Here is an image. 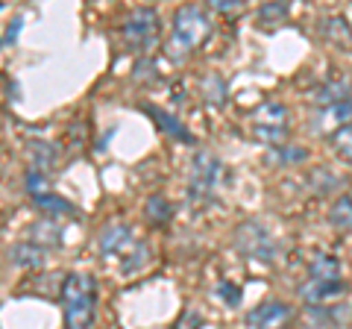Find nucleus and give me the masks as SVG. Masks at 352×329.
<instances>
[{
    "label": "nucleus",
    "instance_id": "6e6552de",
    "mask_svg": "<svg viewBox=\"0 0 352 329\" xmlns=\"http://www.w3.org/2000/svg\"><path fill=\"white\" fill-rule=\"evenodd\" d=\"M288 321H291V309L285 303H279V300L261 303L247 315V323L252 329H285Z\"/></svg>",
    "mask_w": 352,
    "mask_h": 329
},
{
    "label": "nucleus",
    "instance_id": "39448f33",
    "mask_svg": "<svg viewBox=\"0 0 352 329\" xmlns=\"http://www.w3.org/2000/svg\"><path fill=\"white\" fill-rule=\"evenodd\" d=\"M250 136L258 145L282 147L285 136H288V109L279 100H264L256 112L250 115Z\"/></svg>",
    "mask_w": 352,
    "mask_h": 329
},
{
    "label": "nucleus",
    "instance_id": "5701e85b",
    "mask_svg": "<svg viewBox=\"0 0 352 329\" xmlns=\"http://www.w3.org/2000/svg\"><path fill=\"white\" fill-rule=\"evenodd\" d=\"M200 326H203V317H200V312H194V309H185L173 323V329H200Z\"/></svg>",
    "mask_w": 352,
    "mask_h": 329
},
{
    "label": "nucleus",
    "instance_id": "7ed1b4c3",
    "mask_svg": "<svg viewBox=\"0 0 352 329\" xmlns=\"http://www.w3.org/2000/svg\"><path fill=\"white\" fill-rule=\"evenodd\" d=\"M100 253L103 259H115L120 262L124 273H135L150 262V250L147 244L135 235V229L126 224H112L100 233Z\"/></svg>",
    "mask_w": 352,
    "mask_h": 329
},
{
    "label": "nucleus",
    "instance_id": "2eb2a0df",
    "mask_svg": "<svg viewBox=\"0 0 352 329\" xmlns=\"http://www.w3.org/2000/svg\"><path fill=\"white\" fill-rule=\"evenodd\" d=\"M323 32L335 41V45H340V47H352V30H349V24H346L344 18H329V21H326V27H323Z\"/></svg>",
    "mask_w": 352,
    "mask_h": 329
},
{
    "label": "nucleus",
    "instance_id": "ddd939ff",
    "mask_svg": "<svg viewBox=\"0 0 352 329\" xmlns=\"http://www.w3.org/2000/svg\"><path fill=\"white\" fill-rule=\"evenodd\" d=\"M308 277L311 279H340V262L335 256H314L311 265H308Z\"/></svg>",
    "mask_w": 352,
    "mask_h": 329
},
{
    "label": "nucleus",
    "instance_id": "f257e3e1",
    "mask_svg": "<svg viewBox=\"0 0 352 329\" xmlns=\"http://www.w3.org/2000/svg\"><path fill=\"white\" fill-rule=\"evenodd\" d=\"M62 309L68 329H91L97 317V279L85 270H71L62 282Z\"/></svg>",
    "mask_w": 352,
    "mask_h": 329
},
{
    "label": "nucleus",
    "instance_id": "4be33fe9",
    "mask_svg": "<svg viewBox=\"0 0 352 329\" xmlns=\"http://www.w3.org/2000/svg\"><path fill=\"white\" fill-rule=\"evenodd\" d=\"M32 168L44 171V164L53 159V150H47V141H32Z\"/></svg>",
    "mask_w": 352,
    "mask_h": 329
},
{
    "label": "nucleus",
    "instance_id": "f8f14e48",
    "mask_svg": "<svg viewBox=\"0 0 352 329\" xmlns=\"http://www.w3.org/2000/svg\"><path fill=\"white\" fill-rule=\"evenodd\" d=\"M9 259H12L18 268H38L44 262V253L36 247V241H21V244L9 250Z\"/></svg>",
    "mask_w": 352,
    "mask_h": 329
},
{
    "label": "nucleus",
    "instance_id": "9b49d317",
    "mask_svg": "<svg viewBox=\"0 0 352 329\" xmlns=\"http://www.w3.org/2000/svg\"><path fill=\"white\" fill-rule=\"evenodd\" d=\"M314 100L320 103L323 109H329V106H338V103L349 100V83H346V80H329V83H323L320 89H317Z\"/></svg>",
    "mask_w": 352,
    "mask_h": 329
},
{
    "label": "nucleus",
    "instance_id": "aec40b11",
    "mask_svg": "<svg viewBox=\"0 0 352 329\" xmlns=\"http://www.w3.org/2000/svg\"><path fill=\"white\" fill-rule=\"evenodd\" d=\"M288 12H291V6L288 3H264L261 9H258V21H261V24L264 27H276L279 24V21H285V18H288Z\"/></svg>",
    "mask_w": 352,
    "mask_h": 329
},
{
    "label": "nucleus",
    "instance_id": "a878e982",
    "mask_svg": "<svg viewBox=\"0 0 352 329\" xmlns=\"http://www.w3.org/2000/svg\"><path fill=\"white\" fill-rule=\"evenodd\" d=\"M21 24H24V21H21V18H15L12 24L6 27V36H3V47H9V45H12V41L18 39V32H21Z\"/></svg>",
    "mask_w": 352,
    "mask_h": 329
},
{
    "label": "nucleus",
    "instance_id": "20e7f679",
    "mask_svg": "<svg viewBox=\"0 0 352 329\" xmlns=\"http://www.w3.org/2000/svg\"><path fill=\"white\" fill-rule=\"evenodd\" d=\"M226 180H229V168L214 156V153H208V150L194 153L191 171H188V200L194 206L214 203L217 194L223 191Z\"/></svg>",
    "mask_w": 352,
    "mask_h": 329
},
{
    "label": "nucleus",
    "instance_id": "6ab92c4d",
    "mask_svg": "<svg viewBox=\"0 0 352 329\" xmlns=\"http://www.w3.org/2000/svg\"><path fill=\"white\" fill-rule=\"evenodd\" d=\"M170 215H173V209H170V203L164 200L162 194H153L150 200H147V217H150L153 224H159V226H162V224H168V221H170Z\"/></svg>",
    "mask_w": 352,
    "mask_h": 329
},
{
    "label": "nucleus",
    "instance_id": "1a4fd4ad",
    "mask_svg": "<svg viewBox=\"0 0 352 329\" xmlns=\"http://www.w3.org/2000/svg\"><path fill=\"white\" fill-rule=\"evenodd\" d=\"M346 285H344V277L340 279H311L308 277L300 288V297L308 300L311 306H317L320 300H329V297H338V294H344Z\"/></svg>",
    "mask_w": 352,
    "mask_h": 329
},
{
    "label": "nucleus",
    "instance_id": "423d86ee",
    "mask_svg": "<svg viewBox=\"0 0 352 329\" xmlns=\"http://www.w3.org/2000/svg\"><path fill=\"white\" fill-rule=\"evenodd\" d=\"M235 247L241 256H247L252 262H264V265L273 262V256H276V238L258 221H244L235 229Z\"/></svg>",
    "mask_w": 352,
    "mask_h": 329
},
{
    "label": "nucleus",
    "instance_id": "a211bd4d",
    "mask_svg": "<svg viewBox=\"0 0 352 329\" xmlns=\"http://www.w3.org/2000/svg\"><path fill=\"white\" fill-rule=\"evenodd\" d=\"M332 147H335V153L346 164H352V124L335 129V133H332Z\"/></svg>",
    "mask_w": 352,
    "mask_h": 329
},
{
    "label": "nucleus",
    "instance_id": "393cba45",
    "mask_svg": "<svg viewBox=\"0 0 352 329\" xmlns=\"http://www.w3.org/2000/svg\"><path fill=\"white\" fill-rule=\"evenodd\" d=\"M212 9H217V12H238L241 0H212Z\"/></svg>",
    "mask_w": 352,
    "mask_h": 329
},
{
    "label": "nucleus",
    "instance_id": "0eeeda50",
    "mask_svg": "<svg viewBox=\"0 0 352 329\" xmlns=\"http://www.w3.org/2000/svg\"><path fill=\"white\" fill-rule=\"evenodd\" d=\"M159 32H162V21L159 12L150 6H141L135 12H129L126 24H124V39L132 50L138 53H147L153 45L159 41Z\"/></svg>",
    "mask_w": 352,
    "mask_h": 329
},
{
    "label": "nucleus",
    "instance_id": "f03ea898",
    "mask_svg": "<svg viewBox=\"0 0 352 329\" xmlns=\"http://www.w3.org/2000/svg\"><path fill=\"white\" fill-rule=\"evenodd\" d=\"M212 18H208L206 9L200 6H182L179 12L173 15V32L168 41V56L182 62L188 59L197 47H203L208 39H212Z\"/></svg>",
    "mask_w": 352,
    "mask_h": 329
},
{
    "label": "nucleus",
    "instance_id": "412c9836",
    "mask_svg": "<svg viewBox=\"0 0 352 329\" xmlns=\"http://www.w3.org/2000/svg\"><path fill=\"white\" fill-rule=\"evenodd\" d=\"M203 89H206V97H208V100H212L214 106H220V103H226V83H223V76H217V74H212V76H206Z\"/></svg>",
    "mask_w": 352,
    "mask_h": 329
},
{
    "label": "nucleus",
    "instance_id": "f3484780",
    "mask_svg": "<svg viewBox=\"0 0 352 329\" xmlns=\"http://www.w3.org/2000/svg\"><path fill=\"white\" fill-rule=\"evenodd\" d=\"M36 206H38L41 212H47L50 217H53V215H59V212H68V215H74V212H76V206H74V203H68L65 197L53 194V191H50V194H44V197H38Z\"/></svg>",
    "mask_w": 352,
    "mask_h": 329
},
{
    "label": "nucleus",
    "instance_id": "dca6fc26",
    "mask_svg": "<svg viewBox=\"0 0 352 329\" xmlns=\"http://www.w3.org/2000/svg\"><path fill=\"white\" fill-rule=\"evenodd\" d=\"M349 118H352V100H344V103H338V106L323 109V115H320V120H317L314 127H323L326 120H332L335 129H340V127H346L344 120H349Z\"/></svg>",
    "mask_w": 352,
    "mask_h": 329
},
{
    "label": "nucleus",
    "instance_id": "9d476101",
    "mask_svg": "<svg viewBox=\"0 0 352 329\" xmlns=\"http://www.w3.org/2000/svg\"><path fill=\"white\" fill-rule=\"evenodd\" d=\"M144 112H147L153 120H156V127H159V129H164L168 136L185 141V145H194V136L182 127V120H176L170 112H164V109H159V106H144Z\"/></svg>",
    "mask_w": 352,
    "mask_h": 329
},
{
    "label": "nucleus",
    "instance_id": "4468645a",
    "mask_svg": "<svg viewBox=\"0 0 352 329\" xmlns=\"http://www.w3.org/2000/svg\"><path fill=\"white\" fill-rule=\"evenodd\" d=\"M329 221H332L335 229H352V191L335 200L332 212H329Z\"/></svg>",
    "mask_w": 352,
    "mask_h": 329
},
{
    "label": "nucleus",
    "instance_id": "b1692460",
    "mask_svg": "<svg viewBox=\"0 0 352 329\" xmlns=\"http://www.w3.org/2000/svg\"><path fill=\"white\" fill-rule=\"evenodd\" d=\"M217 294H220V297H223L229 306H238V300H241V294H238V288H232V282H220Z\"/></svg>",
    "mask_w": 352,
    "mask_h": 329
}]
</instances>
